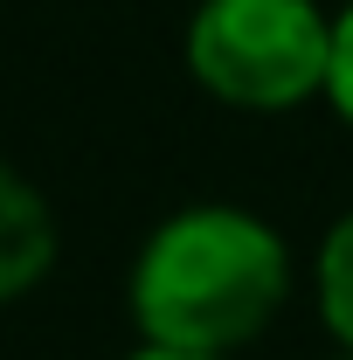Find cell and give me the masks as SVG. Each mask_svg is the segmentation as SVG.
I'll return each mask as SVG.
<instances>
[{"instance_id": "1", "label": "cell", "mask_w": 353, "mask_h": 360, "mask_svg": "<svg viewBox=\"0 0 353 360\" xmlns=\"http://www.w3.org/2000/svg\"><path fill=\"white\" fill-rule=\"evenodd\" d=\"M291 298V257L243 208H180L132 264V319L160 354L229 360Z\"/></svg>"}, {"instance_id": "2", "label": "cell", "mask_w": 353, "mask_h": 360, "mask_svg": "<svg viewBox=\"0 0 353 360\" xmlns=\"http://www.w3.org/2000/svg\"><path fill=\"white\" fill-rule=\"evenodd\" d=\"M333 21L319 0H201L187 21V70L229 111H291L326 90Z\"/></svg>"}, {"instance_id": "3", "label": "cell", "mask_w": 353, "mask_h": 360, "mask_svg": "<svg viewBox=\"0 0 353 360\" xmlns=\"http://www.w3.org/2000/svg\"><path fill=\"white\" fill-rule=\"evenodd\" d=\"M49 264H56V208L28 174L0 167V305L28 298Z\"/></svg>"}, {"instance_id": "4", "label": "cell", "mask_w": 353, "mask_h": 360, "mask_svg": "<svg viewBox=\"0 0 353 360\" xmlns=\"http://www.w3.org/2000/svg\"><path fill=\"white\" fill-rule=\"evenodd\" d=\"M319 312L333 326V340L353 354V215H340L319 243Z\"/></svg>"}, {"instance_id": "5", "label": "cell", "mask_w": 353, "mask_h": 360, "mask_svg": "<svg viewBox=\"0 0 353 360\" xmlns=\"http://www.w3.org/2000/svg\"><path fill=\"white\" fill-rule=\"evenodd\" d=\"M326 97L340 104V118L353 125V7L333 21V63H326Z\"/></svg>"}, {"instance_id": "6", "label": "cell", "mask_w": 353, "mask_h": 360, "mask_svg": "<svg viewBox=\"0 0 353 360\" xmlns=\"http://www.w3.org/2000/svg\"><path fill=\"white\" fill-rule=\"evenodd\" d=\"M132 360H208V354H160V347H146V354H132Z\"/></svg>"}, {"instance_id": "7", "label": "cell", "mask_w": 353, "mask_h": 360, "mask_svg": "<svg viewBox=\"0 0 353 360\" xmlns=\"http://www.w3.org/2000/svg\"><path fill=\"white\" fill-rule=\"evenodd\" d=\"M347 360H353V354H347Z\"/></svg>"}]
</instances>
